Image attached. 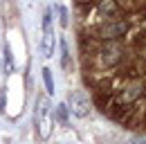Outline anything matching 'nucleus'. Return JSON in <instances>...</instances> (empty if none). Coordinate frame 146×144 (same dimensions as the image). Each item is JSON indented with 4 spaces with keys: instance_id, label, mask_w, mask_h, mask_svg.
<instances>
[{
    "instance_id": "13",
    "label": "nucleus",
    "mask_w": 146,
    "mask_h": 144,
    "mask_svg": "<svg viewBox=\"0 0 146 144\" xmlns=\"http://www.w3.org/2000/svg\"><path fill=\"white\" fill-rule=\"evenodd\" d=\"M128 144H146V140H144V137H137V140H130Z\"/></svg>"
},
{
    "instance_id": "3",
    "label": "nucleus",
    "mask_w": 146,
    "mask_h": 144,
    "mask_svg": "<svg viewBox=\"0 0 146 144\" xmlns=\"http://www.w3.org/2000/svg\"><path fill=\"white\" fill-rule=\"evenodd\" d=\"M68 108L74 117H86L90 113V99L86 97L83 90H72L68 97Z\"/></svg>"
},
{
    "instance_id": "1",
    "label": "nucleus",
    "mask_w": 146,
    "mask_h": 144,
    "mask_svg": "<svg viewBox=\"0 0 146 144\" xmlns=\"http://www.w3.org/2000/svg\"><path fill=\"white\" fill-rule=\"evenodd\" d=\"M34 124L38 128V135L43 137V140H47L50 137V133H52V119H50V99L47 97H43V95H38L36 97V106H34Z\"/></svg>"
},
{
    "instance_id": "10",
    "label": "nucleus",
    "mask_w": 146,
    "mask_h": 144,
    "mask_svg": "<svg viewBox=\"0 0 146 144\" xmlns=\"http://www.w3.org/2000/svg\"><path fill=\"white\" fill-rule=\"evenodd\" d=\"M137 95H139V86H130V88H126V92L119 97V101H121V104H128V101H133Z\"/></svg>"
},
{
    "instance_id": "14",
    "label": "nucleus",
    "mask_w": 146,
    "mask_h": 144,
    "mask_svg": "<svg viewBox=\"0 0 146 144\" xmlns=\"http://www.w3.org/2000/svg\"><path fill=\"white\" fill-rule=\"evenodd\" d=\"M0 113H5V95L0 92Z\"/></svg>"
},
{
    "instance_id": "2",
    "label": "nucleus",
    "mask_w": 146,
    "mask_h": 144,
    "mask_svg": "<svg viewBox=\"0 0 146 144\" xmlns=\"http://www.w3.org/2000/svg\"><path fill=\"white\" fill-rule=\"evenodd\" d=\"M43 38H40V54L45 59H52L54 56V45H56V38H54V29H52V9H45L43 14Z\"/></svg>"
},
{
    "instance_id": "9",
    "label": "nucleus",
    "mask_w": 146,
    "mask_h": 144,
    "mask_svg": "<svg viewBox=\"0 0 146 144\" xmlns=\"http://www.w3.org/2000/svg\"><path fill=\"white\" fill-rule=\"evenodd\" d=\"M43 83H45V92L47 95H54V77L50 68H43Z\"/></svg>"
},
{
    "instance_id": "8",
    "label": "nucleus",
    "mask_w": 146,
    "mask_h": 144,
    "mask_svg": "<svg viewBox=\"0 0 146 144\" xmlns=\"http://www.w3.org/2000/svg\"><path fill=\"white\" fill-rule=\"evenodd\" d=\"M58 47H61V68L68 70V68H70V54H68V41H65L63 36L58 38Z\"/></svg>"
},
{
    "instance_id": "12",
    "label": "nucleus",
    "mask_w": 146,
    "mask_h": 144,
    "mask_svg": "<svg viewBox=\"0 0 146 144\" xmlns=\"http://www.w3.org/2000/svg\"><path fill=\"white\" fill-rule=\"evenodd\" d=\"M99 11H101V14H115V11H117V5H115V0H101V5H99Z\"/></svg>"
},
{
    "instance_id": "4",
    "label": "nucleus",
    "mask_w": 146,
    "mask_h": 144,
    "mask_svg": "<svg viewBox=\"0 0 146 144\" xmlns=\"http://www.w3.org/2000/svg\"><path fill=\"white\" fill-rule=\"evenodd\" d=\"M2 65H5V74H11L16 70V61H14V54H11V45L5 41L2 45Z\"/></svg>"
},
{
    "instance_id": "11",
    "label": "nucleus",
    "mask_w": 146,
    "mask_h": 144,
    "mask_svg": "<svg viewBox=\"0 0 146 144\" xmlns=\"http://www.w3.org/2000/svg\"><path fill=\"white\" fill-rule=\"evenodd\" d=\"M54 11H56V16H58L61 27H68V9H65V5H56Z\"/></svg>"
},
{
    "instance_id": "5",
    "label": "nucleus",
    "mask_w": 146,
    "mask_h": 144,
    "mask_svg": "<svg viewBox=\"0 0 146 144\" xmlns=\"http://www.w3.org/2000/svg\"><path fill=\"white\" fill-rule=\"evenodd\" d=\"M126 29L124 23H108L106 27H101V36L104 38H115V36H121Z\"/></svg>"
},
{
    "instance_id": "7",
    "label": "nucleus",
    "mask_w": 146,
    "mask_h": 144,
    "mask_svg": "<svg viewBox=\"0 0 146 144\" xmlns=\"http://www.w3.org/2000/svg\"><path fill=\"white\" fill-rule=\"evenodd\" d=\"M104 65H115L117 61H119V54H121V50L117 47V45H108L106 50H104Z\"/></svg>"
},
{
    "instance_id": "6",
    "label": "nucleus",
    "mask_w": 146,
    "mask_h": 144,
    "mask_svg": "<svg viewBox=\"0 0 146 144\" xmlns=\"http://www.w3.org/2000/svg\"><path fill=\"white\" fill-rule=\"evenodd\" d=\"M68 117H70V108H68V104H56V106H54V119L61 126H68Z\"/></svg>"
}]
</instances>
